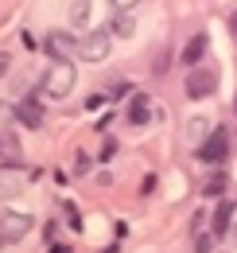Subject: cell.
Returning a JSON list of instances; mask_svg holds the SVG:
<instances>
[{
	"label": "cell",
	"mask_w": 237,
	"mask_h": 253,
	"mask_svg": "<svg viewBox=\"0 0 237 253\" xmlns=\"http://www.w3.org/2000/svg\"><path fill=\"white\" fill-rule=\"evenodd\" d=\"M74 63H62V59H51V66H47V74H43V90L39 94L47 97H66L70 90H74Z\"/></svg>",
	"instance_id": "1"
},
{
	"label": "cell",
	"mask_w": 237,
	"mask_h": 253,
	"mask_svg": "<svg viewBox=\"0 0 237 253\" xmlns=\"http://www.w3.org/2000/svg\"><path fill=\"white\" fill-rule=\"evenodd\" d=\"M109 47H113V35L105 32H89L78 39V59H86V63H101L105 55H109Z\"/></svg>",
	"instance_id": "2"
},
{
	"label": "cell",
	"mask_w": 237,
	"mask_h": 253,
	"mask_svg": "<svg viewBox=\"0 0 237 253\" xmlns=\"http://www.w3.org/2000/svg\"><path fill=\"white\" fill-rule=\"evenodd\" d=\"M43 47H47L51 59H62V63H74V59H78V39L70 32H47Z\"/></svg>",
	"instance_id": "3"
},
{
	"label": "cell",
	"mask_w": 237,
	"mask_h": 253,
	"mask_svg": "<svg viewBox=\"0 0 237 253\" xmlns=\"http://www.w3.org/2000/svg\"><path fill=\"white\" fill-rule=\"evenodd\" d=\"M218 90V74L210 70V66H191V74H187V97H210Z\"/></svg>",
	"instance_id": "4"
},
{
	"label": "cell",
	"mask_w": 237,
	"mask_h": 253,
	"mask_svg": "<svg viewBox=\"0 0 237 253\" xmlns=\"http://www.w3.org/2000/svg\"><path fill=\"white\" fill-rule=\"evenodd\" d=\"M31 214H20V211H8V214H0V238L4 242H20V238H28L31 234Z\"/></svg>",
	"instance_id": "5"
},
{
	"label": "cell",
	"mask_w": 237,
	"mask_h": 253,
	"mask_svg": "<svg viewBox=\"0 0 237 253\" xmlns=\"http://www.w3.org/2000/svg\"><path fill=\"white\" fill-rule=\"evenodd\" d=\"M226 156H230V136L222 128H214L206 140H202V148H198V160L202 164H222Z\"/></svg>",
	"instance_id": "6"
},
{
	"label": "cell",
	"mask_w": 237,
	"mask_h": 253,
	"mask_svg": "<svg viewBox=\"0 0 237 253\" xmlns=\"http://www.w3.org/2000/svg\"><path fill=\"white\" fill-rule=\"evenodd\" d=\"M0 168H24V148L12 128H0Z\"/></svg>",
	"instance_id": "7"
},
{
	"label": "cell",
	"mask_w": 237,
	"mask_h": 253,
	"mask_svg": "<svg viewBox=\"0 0 237 253\" xmlns=\"http://www.w3.org/2000/svg\"><path fill=\"white\" fill-rule=\"evenodd\" d=\"M16 117L28 128H43V109H39V97H20L16 101Z\"/></svg>",
	"instance_id": "8"
},
{
	"label": "cell",
	"mask_w": 237,
	"mask_h": 253,
	"mask_svg": "<svg viewBox=\"0 0 237 253\" xmlns=\"http://www.w3.org/2000/svg\"><path fill=\"white\" fill-rule=\"evenodd\" d=\"M128 121L136 128H144L152 121V101H148V94H136L132 97V105H128Z\"/></svg>",
	"instance_id": "9"
},
{
	"label": "cell",
	"mask_w": 237,
	"mask_h": 253,
	"mask_svg": "<svg viewBox=\"0 0 237 253\" xmlns=\"http://www.w3.org/2000/svg\"><path fill=\"white\" fill-rule=\"evenodd\" d=\"M230 226H234V203H218V211H214V234H230Z\"/></svg>",
	"instance_id": "10"
},
{
	"label": "cell",
	"mask_w": 237,
	"mask_h": 253,
	"mask_svg": "<svg viewBox=\"0 0 237 253\" xmlns=\"http://www.w3.org/2000/svg\"><path fill=\"white\" fill-rule=\"evenodd\" d=\"M202 55H206V35H195V39L183 47V63H187V66H198Z\"/></svg>",
	"instance_id": "11"
},
{
	"label": "cell",
	"mask_w": 237,
	"mask_h": 253,
	"mask_svg": "<svg viewBox=\"0 0 237 253\" xmlns=\"http://www.w3.org/2000/svg\"><path fill=\"white\" fill-rule=\"evenodd\" d=\"M105 32H109V35H132V32H136V24H132L128 12H113V20H109Z\"/></svg>",
	"instance_id": "12"
},
{
	"label": "cell",
	"mask_w": 237,
	"mask_h": 253,
	"mask_svg": "<svg viewBox=\"0 0 237 253\" xmlns=\"http://www.w3.org/2000/svg\"><path fill=\"white\" fill-rule=\"evenodd\" d=\"M20 171H24V168H0V195H16Z\"/></svg>",
	"instance_id": "13"
},
{
	"label": "cell",
	"mask_w": 237,
	"mask_h": 253,
	"mask_svg": "<svg viewBox=\"0 0 237 253\" xmlns=\"http://www.w3.org/2000/svg\"><path fill=\"white\" fill-rule=\"evenodd\" d=\"M70 24H78V28L89 24V0H74L70 4Z\"/></svg>",
	"instance_id": "14"
},
{
	"label": "cell",
	"mask_w": 237,
	"mask_h": 253,
	"mask_svg": "<svg viewBox=\"0 0 237 253\" xmlns=\"http://www.w3.org/2000/svg\"><path fill=\"white\" fill-rule=\"evenodd\" d=\"M226 191V175H210L206 179V187H202V195H210V199H218Z\"/></svg>",
	"instance_id": "15"
},
{
	"label": "cell",
	"mask_w": 237,
	"mask_h": 253,
	"mask_svg": "<svg viewBox=\"0 0 237 253\" xmlns=\"http://www.w3.org/2000/svg\"><path fill=\"white\" fill-rule=\"evenodd\" d=\"M86 171H89V156L78 152V156H74V175H86Z\"/></svg>",
	"instance_id": "16"
},
{
	"label": "cell",
	"mask_w": 237,
	"mask_h": 253,
	"mask_svg": "<svg viewBox=\"0 0 237 253\" xmlns=\"http://www.w3.org/2000/svg\"><path fill=\"white\" fill-rule=\"evenodd\" d=\"M66 218H70V230H82V214H78L70 203H66Z\"/></svg>",
	"instance_id": "17"
},
{
	"label": "cell",
	"mask_w": 237,
	"mask_h": 253,
	"mask_svg": "<svg viewBox=\"0 0 237 253\" xmlns=\"http://www.w3.org/2000/svg\"><path fill=\"white\" fill-rule=\"evenodd\" d=\"M109 4H113V12H132L140 0H109Z\"/></svg>",
	"instance_id": "18"
},
{
	"label": "cell",
	"mask_w": 237,
	"mask_h": 253,
	"mask_svg": "<svg viewBox=\"0 0 237 253\" xmlns=\"http://www.w3.org/2000/svg\"><path fill=\"white\" fill-rule=\"evenodd\" d=\"M113 152H117V140H113V136H105V144H101V160H109Z\"/></svg>",
	"instance_id": "19"
},
{
	"label": "cell",
	"mask_w": 237,
	"mask_h": 253,
	"mask_svg": "<svg viewBox=\"0 0 237 253\" xmlns=\"http://www.w3.org/2000/svg\"><path fill=\"white\" fill-rule=\"evenodd\" d=\"M12 70V55H0V74H8Z\"/></svg>",
	"instance_id": "20"
},
{
	"label": "cell",
	"mask_w": 237,
	"mask_h": 253,
	"mask_svg": "<svg viewBox=\"0 0 237 253\" xmlns=\"http://www.w3.org/2000/svg\"><path fill=\"white\" fill-rule=\"evenodd\" d=\"M230 28H234V32H237V12H234V16H230Z\"/></svg>",
	"instance_id": "21"
},
{
	"label": "cell",
	"mask_w": 237,
	"mask_h": 253,
	"mask_svg": "<svg viewBox=\"0 0 237 253\" xmlns=\"http://www.w3.org/2000/svg\"><path fill=\"white\" fill-rule=\"evenodd\" d=\"M234 242H237V222H234Z\"/></svg>",
	"instance_id": "22"
},
{
	"label": "cell",
	"mask_w": 237,
	"mask_h": 253,
	"mask_svg": "<svg viewBox=\"0 0 237 253\" xmlns=\"http://www.w3.org/2000/svg\"><path fill=\"white\" fill-rule=\"evenodd\" d=\"M0 246H4V238H0Z\"/></svg>",
	"instance_id": "23"
}]
</instances>
